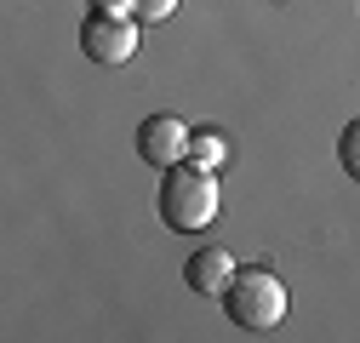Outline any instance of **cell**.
Wrapping results in <instances>:
<instances>
[{
  "label": "cell",
  "instance_id": "cell-1",
  "mask_svg": "<svg viewBox=\"0 0 360 343\" xmlns=\"http://www.w3.org/2000/svg\"><path fill=\"white\" fill-rule=\"evenodd\" d=\"M217 218V172L195 166V160H177L160 183V224L177 235H200Z\"/></svg>",
  "mask_w": 360,
  "mask_h": 343
},
{
  "label": "cell",
  "instance_id": "cell-2",
  "mask_svg": "<svg viewBox=\"0 0 360 343\" xmlns=\"http://www.w3.org/2000/svg\"><path fill=\"white\" fill-rule=\"evenodd\" d=\"M223 309L240 332H275L286 321V286L275 269H235V280L223 286Z\"/></svg>",
  "mask_w": 360,
  "mask_h": 343
},
{
  "label": "cell",
  "instance_id": "cell-3",
  "mask_svg": "<svg viewBox=\"0 0 360 343\" xmlns=\"http://www.w3.org/2000/svg\"><path fill=\"white\" fill-rule=\"evenodd\" d=\"M80 52L92 58V63H126L131 52H138V18L131 12H103V6H92L80 18Z\"/></svg>",
  "mask_w": 360,
  "mask_h": 343
},
{
  "label": "cell",
  "instance_id": "cell-4",
  "mask_svg": "<svg viewBox=\"0 0 360 343\" xmlns=\"http://www.w3.org/2000/svg\"><path fill=\"white\" fill-rule=\"evenodd\" d=\"M138 155L160 172H172L177 160H189V126L184 120H172V115H149L138 126Z\"/></svg>",
  "mask_w": 360,
  "mask_h": 343
},
{
  "label": "cell",
  "instance_id": "cell-5",
  "mask_svg": "<svg viewBox=\"0 0 360 343\" xmlns=\"http://www.w3.org/2000/svg\"><path fill=\"white\" fill-rule=\"evenodd\" d=\"M235 280V257L223 252V246H200L189 252V264H184V286L200 292V297H223V286Z\"/></svg>",
  "mask_w": 360,
  "mask_h": 343
},
{
  "label": "cell",
  "instance_id": "cell-6",
  "mask_svg": "<svg viewBox=\"0 0 360 343\" xmlns=\"http://www.w3.org/2000/svg\"><path fill=\"white\" fill-rule=\"evenodd\" d=\"M189 160L206 166V172H223V160H229V138H223V132H189Z\"/></svg>",
  "mask_w": 360,
  "mask_h": 343
},
{
  "label": "cell",
  "instance_id": "cell-7",
  "mask_svg": "<svg viewBox=\"0 0 360 343\" xmlns=\"http://www.w3.org/2000/svg\"><path fill=\"white\" fill-rule=\"evenodd\" d=\"M338 160H343V172L360 183V120L354 126H343V138H338Z\"/></svg>",
  "mask_w": 360,
  "mask_h": 343
},
{
  "label": "cell",
  "instance_id": "cell-8",
  "mask_svg": "<svg viewBox=\"0 0 360 343\" xmlns=\"http://www.w3.org/2000/svg\"><path fill=\"white\" fill-rule=\"evenodd\" d=\"M131 12H138V23H166L177 12V0H131Z\"/></svg>",
  "mask_w": 360,
  "mask_h": 343
}]
</instances>
